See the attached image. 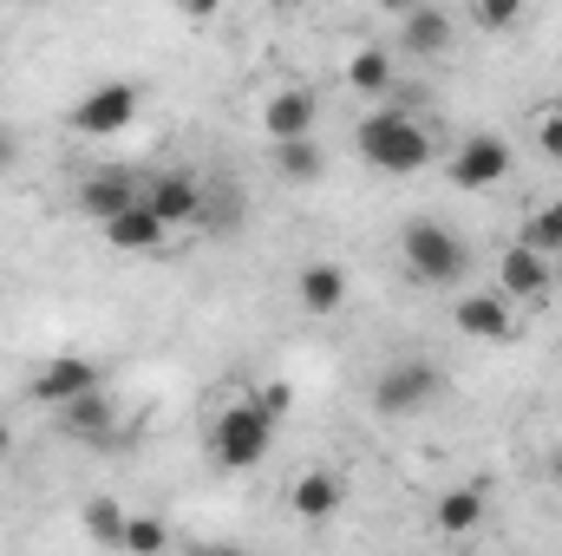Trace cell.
Masks as SVG:
<instances>
[{"label": "cell", "mask_w": 562, "mask_h": 556, "mask_svg": "<svg viewBox=\"0 0 562 556\" xmlns=\"http://www.w3.org/2000/svg\"><path fill=\"white\" fill-rule=\"evenodd\" d=\"M353 151H360V164H373V170H386V177H419L438 144H431V132H425L406 105H386V99H380V105L360 119Z\"/></svg>", "instance_id": "6da1fadb"}, {"label": "cell", "mask_w": 562, "mask_h": 556, "mask_svg": "<svg viewBox=\"0 0 562 556\" xmlns=\"http://www.w3.org/2000/svg\"><path fill=\"white\" fill-rule=\"evenodd\" d=\"M400 263H406V276L419 281V288H464L477 256H471V243H464L451 223L413 216V223L400 230Z\"/></svg>", "instance_id": "7a4b0ae2"}, {"label": "cell", "mask_w": 562, "mask_h": 556, "mask_svg": "<svg viewBox=\"0 0 562 556\" xmlns=\"http://www.w3.org/2000/svg\"><path fill=\"white\" fill-rule=\"evenodd\" d=\"M276 425L281 419L262 400L236 393L223 413L210 419V458H216V471H256L269 458V445H276Z\"/></svg>", "instance_id": "3957f363"}, {"label": "cell", "mask_w": 562, "mask_h": 556, "mask_svg": "<svg viewBox=\"0 0 562 556\" xmlns=\"http://www.w3.org/2000/svg\"><path fill=\"white\" fill-rule=\"evenodd\" d=\"M445 367L438 360H425V354H400V360H386L380 374H373V413L380 419H419L431 413L438 400H445Z\"/></svg>", "instance_id": "277c9868"}, {"label": "cell", "mask_w": 562, "mask_h": 556, "mask_svg": "<svg viewBox=\"0 0 562 556\" xmlns=\"http://www.w3.org/2000/svg\"><path fill=\"white\" fill-rule=\"evenodd\" d=\"M138 112H144L138 79H99V86L79 92V105L66 112V125H72L79 138H119V132L138 125Z\"/></svg>", "instance_id": "5b68a950"}, {"label": "cell", "mask_w": 562, "mask_h": 556, "mask_svg": "<svg viewBox=\"0 0 562 556\" xmlns=\"http://www.w3.org/2000/svg\"><path fill=\"white\" fill-rule=\"evenodd\" d=\"M510 170H517V151H510V138H497V132H464V138L445 151V184L451 190H491Z\"/></svg>", "instance_id": "8992f818"}, {"label": "cell", "mask_w": 562, "mask_h": 556, "mask_svg": "<svg viewBox=\"0 0 562 556\" xmlns=\"http://www.w3.org/2000/svg\"><path fill=\"white\" fill-rule=\"evenodd\" d=\"M491 288L497 294H510V301H550L557 294V276H550V256L537 249V243H504L497 249V263H491Z\"/></svg>", "instance_id": "52a82bcc"}, {"label": "cell", "mask_w": 562, "mask_h": 556, "mask_svg": "<svg viewBox=\"0 0 562 556\" xmlns=\"http://www.w3.org/2000/svg\"><path fill=\"white\" fill-rule=\"evenodd\" d=\"M92 387H105V367L86 360V354H53V360H40L26 374V400H40L46 413L66 407V400H79V393H92Z\"/></svg>", "instance_id": "ba28073f"}, {"label": "cell", "mask_w": 562, "mask_h": 556, "mask_svg": "<svg viewBox=\"0 0 562 556\" xmlns=\"http://www.w3.org/2000/svg\"><path fill=\"white\" fill-rule=\"evenodd\" d=\"M451 327H458L464 341H484V347H504V341H517V314H510V294H497V288L458 294V301H451Z\"/></svg>", "instance_id": "9c48e42d"}, {"label": "cell", "mask_w": 562, "mask_h": 556, "mask_svg": "<svg viewBox=\"0 0 562 556\" xmlns=\"http://www.w3.org/2000/svg\"><path fill=\"white\" fill-rule=\"evenodd\" d=\"M99 236H105L119 256H164V249H170V223H164L144 197H138V203H125L119 216H105V223H99Z\"/></svg>", "instance_id": "30bf717a"}, {"label": "cell", "mask_w": 562, "mask_h": 556, "mask_svg": "<svg viewBox=\"0 0 562 556\" xmlns=\"http://www.w3.org/2000/svg\"><path fill=\"white\" fill-rule=\"evenodd\" d=\"M53 425H59L66 438H79V445H119V400H112L105 387H92V393L53 407Z\"/></svg>", "instance_id": "8fae6325"}, {"label": "cell", "mask_w": 562, "mask_h": 556, "mask_svg": "<svg viewBox=\"0 0 562 556\" xmlns=\"http://www.w3.org/2000/svg\"><path fill=\"white\" fill-rule=\"evenodd\" d=\"M138 197H144V177H138V170H125V164L86 170V177H79V190H72V203H79L92 223L119 216V210H125V203H138Z\"/></svg>", "instance_id": "7c38bea8"}, {"label": "cell", "mask_w": 562, "mask_h": 556, "mask_svg": "<svg viewBox=\"0 0 562 556\" xmlns=\"http://www.w3.org/2000/svg\"><path fill=\"white\" fill-rule=\"evenodd\" d=\"M144 203L170 223V230H190V223H203V184L190 177V170H157V177H144Z\"/></svg>", "instance_id": "4fadbf2b"}, {"label": "cell", "mask_w": 562, "mask_h": 556, "mask_svg": "<svg viewBox=\"0 0 562 556\" xmlns=\"http://www.w3.org/2000/svg\"><path fill=\"white\" fill-rule=\"evenodd\" d=\"M340 504H347V478H340L334 465H307V471L288 485V511H294L301 524H327V518H340Z\"/></svg>", "instance_id": "5bb4252c"}, {"label": "cell", "mask_w": 562, "mask_h": 556, "mask_svg": "<svg viewBox=\"0 0 562 556\" xmlns=\"http://www.w3.org/2000/svg\"><path fill=\"white\" fill-rule=\"evenodd\" d=\"M347 294H353V276H347L340 263H301V269H294V301H301V314H314V321H334V314L347 308Z\"/></svg>", "instance_id": "9a60e30c"}, {"label": "cell", "mask_w": 562, "mask_h": 556, "mask_svg": "<svg viewBox=\"0 0 562 556\" xmlns=\"http://www.w3.org/2000/svg\"><path fill=\"white\" fill-rule=\"evenodd\" d=\"M484 518H491V485H484V478L451 485V491H438V504H431V531H438V537H471Z\"/></svg>", "instance_id": "2e32d148"}, {"label": "cell", "mask_w": 562, "mask_h": 556, "mask_svg": "<svg viewBox=\"0 0 562 556\" xmlns=\"http://www.w3.org/2000/svg\"><path fill=\"white\" fill-rule=\"evenodd\" d=\"M314 125H321V99L307 86H276L262 99V132L269 138H307Z\"/></svg>", "instance_id": "e0dca14e"}, {"label": "cell", "mask_w": 562, "mask_h": 556, "mask_svg": "<svg viewBox=\"0 0 562 556\" xmlns=\"http://www.w3.org/2000/svg\"><path fill=\"white\" fill-rule=\"evenodd\" d=\"M400 53H413V59H445V53H451V13L431 7V0H419L413 13H400Z\"/></svg>", "instance_id": "ac0fdd59"}, {"label": "cell", "mask_w": 562, "mask_h": 556, "mask_svg": "<svg viewBox=\"0 0 562 556\" xmlns=\"http://www.w3.org/2000/svg\"><path fill=\"white\" fill-rule=\"evenodd\" d=\"M340 79H347L360 99H373V105H380V99L400 86V66H393V53H386V46H353V53H347V66H340Z\"/></svg>", "instance_id": "d6986e66"}, {"label": "cell", "mask_w": 562, "mask_h": 556, "mask_svg": "<svg viewBox=\"0 0 562 556\" xmlns=\"http://www.w3.org/2000/svg\"><path fill=\"white\" fill-rule=\"evenodd\" d=\"M269 164H276L281 184H294V190L321 184V170H327V157H321L314 132H307V138H269Z\"/></svg>", "instance_id": "ffe728a7"}, {"label": "cell", "mask_w": 562, "mask_h": 556, "mask_svg": "<svg viewBox=\"0 0 562 556\" xmlns=\"http://www.w3.org/2000/svg\"><path fill=\"white\" fill-rule=\"evenodd\" d=\"M125 518H132V511H125L119 498H92V504H86V537L105 544V551H119V544H125Z\"/></svg>", "instance_id": "44dd1931"}, {"label": "cell", "mask_w": 562, "mask_h": 556, "mask_svg": "<svg viewBox=\"0 0 562 556\" xmlns=\"http://www.w3.org/2000/svg\"><path fill=\"white\" fill-rule=\"evenodd\" d=\"M125 556H157V551H170V524L164 518H144V511H132L125 518V544H119Z\"/></svg>", "instance_id": "7402d4cb"}, {"label": "cell", "mask_w": 562, "mask_h": 556, "mask_svg": "<svg viewBox=\"0 0 562 556\" xmlns=\"http://www.w3.org/2000/svg\"><path fill=\"white\" fill-rule=\"evenodd\" d=\"M517 236H524V243H537L543 256H557V249H562V197H550L543 210H530Z\"/></svg>", "instance_id": "603a6c76"}, {"label": "cell", "mask_w": 562, "mask_h": 556, "mask_svg": "<svg viewBox=\"0 0 562 556\" xmlns=\"http://www.w3.org/2000/svg\"><path fill=\"white\" fill-rule=\"evenodd\" d=\"M524 13H530V0H471V20H477L484 33H510Z\"/></svg>", "instance_id": "cb8c5ba5"}, {"label": "cell", "mask_w": 562, "mask_h": 556, "mask_svg": "<svg viewBox=\"0 0 562 556\" xmlns=\"http://www.w3.org/2000/svg\"><path fill=\"white\" fill-rule=\"evenodd\" d=\"M537 151H543L550 164H562V105H543V112H537Z\"/></svg>", "instance_id": "d4e9b609"}, {"label": "cell", "mask_w": 562, "mask_h": 556, "mask_svg": "<svg viewBox=\"0 0 562 556\" xmlns=\"http://www.w3.org/2000/svg\"><path fill=\"white\" fill-rule=\"evenodd\" d=\"M223 7H229V0H177V13H183L190 26H210V20H216Z\"/></svg>", "instance_id": "484cf974"}, {"label": "cell", "mask_w": 562, "mask_h": 556, "mask_svg": "<svg viewBox=\"0 0 562 556\" xmlns=\"http://www.w3.org/2000/svg\"><path fill=\"white\" fill-rule=\"evenodd\" d=\"M256 400H262V407H269L276 419H288V400H294V393H288V380H269V387H262Z\"/></svg>", "instance_id": "4316f807"}, {"label": "cell", "mask_w": 562, "mask_h": 556, "mask_svg": "<svg viewBox=\"0 0 562 556\" xmlns=\"http://www.w3.org/2000/svg\"><path fill=\"white\" fill-rule=\"evenodd\" d=\"M7 170H20V138H13V125H0V177Z\"/></svg>", "instance_id": "83f0119b"}, {"label": "cell", "mask_w": 562, "mask_h": 556, "mask_svg": "<svg viewBox=\"0 0 562 556\" xmlns=\"http://www.w3.org/2000/svg\"><path fill=\"white\" fill-rule=\"evenodd\" d=\"M373 7H380V13H393V20H400V13H413V7H419V0H373Z\"/></svg>", "instance_id": "f1b7e54d"}, {"label": "cell", "mask_w": 562, "mask_h": 556, "mask_svg": "<svg viewBox=\"0 0 562 556\" xmlns=\"http://www.w3.org/2000/svg\"><path fill=\"white\" fill-rule=\"evenodd\" d=\"M7 458H13V425L0 419V465H7Z\"/></svg>", "instance_id": "f546056e"}, {"label": "cell", "mask_w": 562, "mask_h": 556, "mask_svg": "<svg viewBox=\"0 0 562 556\" xmlns=\"http://www.w3.org/2000/svg\"><path fill=\"white\" fill-rule=\"evenodd\" d=\"M543 471H550V485H557V491H562V445H557V452H550V465H543Z\"/></svg>", "instance_id": "4dcf8cb0"}, {"label": "cell", "mask_w": 562, "mask_h": 556, "mask_svg": "<svg viewBox=\"0 0 562 556\" xmlns=\"http://www.w3.org/2000/svg\"><path fill=\"white\" fill-rule=\"evenodd\" d=\"M269 7H288V13H294V7H307V0H269Z\"/></svg>", "instance_id": "1f68e13d"}]
</instances>
